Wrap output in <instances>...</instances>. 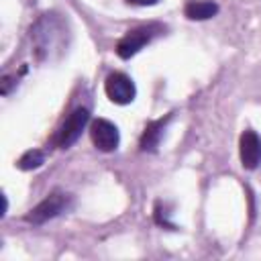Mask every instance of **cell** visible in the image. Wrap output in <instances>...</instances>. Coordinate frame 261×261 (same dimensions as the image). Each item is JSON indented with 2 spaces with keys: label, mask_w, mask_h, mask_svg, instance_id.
<instances>
[{
  "label": "cell",
  "mask_w": 261,
  "mask_h": 261,
  "mask_svg": "<svg viewBox=\"0 0 261 261\" xmlns=\"http://www.w3.org/2000/svg\"><path fill=\"white\" fill-rule=\"evenodd\" d=\"M161 31H163V27H161V24H155V22H151V24H141V27L128 31V33L116 43V55L122 57V59L133 57V55L139 53L147 43H151Z\"/></svg>",
  "instance_id": "6da1fadb"
},
{
  "label": "cell",
  "mask_w": 261,
  "mask_h": 261,
  "mask_svg": "<svg viewBox=\"0 0 261 261\" xmlns=\"http://www.w3.org/2000/svg\"><path fill=\"white\" fill-rule=\"evenodd\" d=\"M88 120H90V112H88V108H75V110H71L69 114H67V118L61 122V126H59V130H57V135H55V145L59 147V149H67V147H71L77 139H80V135H82V130L86 128V124H88Z\"/></svg>",
  "instance_id": "7a4b0ae2"
},
{
  "label": "cell",
  "mask_w": 261,
  "mask_h": 261,
  "mask_svg": "<svg viewBox=\"0 0 261 261\" xmlns=\"http://www.w3.org/2000/svg\"><path fill=\"white\" fill-rule=\"evenodd\" d=\"M71 204V198L67 194H61V192H53L49 194L43 202H39L29 214H27V222L31 224H43L55 216H59L61 212H65Z\"/></svg>",
  "instance_id": "3957f363"
},
{
  "label": "cell",
  "mask_w": 261,
  "mask_h": 261,
  "mask_svg": "<svg viewBox=\"0 0 261 261\" xmlns=\"http://www.w3.org/2000/svg\"><path fill=\"white\" fill-rule=\"evenodd\" d=\"M104 92H106L108 100L114 102V104H130L135 100V96H137L135 82L122 71H114V73H110L106 77Z\"/></svg>",
  "instance_id": "277c9868"
},
{
  "label": "cell",
  "mask_w": 261,
  "mask_h": 261,
  "mask_svg": "<svg viewBox=\"0 0 261 261\" xmlns=\"http://www.w3.org/2000/svg\"><path fill=\"white\" fill-rule=\"evenodd\" d=\"M90 137H92L94 147L100 149V151H104V153L114 151L118 147V141H120V135H118L116 124H112L106 118L92 120V124H90Z\"/></svg>",
  "instance_id": "5b68a950"
},
{
  "label": "cell",
  "mask_w": 261,
  "mask_h": 261,
  "mask_svg": "<svg viewBox=\"0 0 261 261\" xmlns=\"http://www.w3.org/2000/svg\"><path fill=\"white\" fill-rule=\"evenodd\" d=\"M239 155L245 169H255L261 163V139L255 130H243L239 139Z\"/></svg>",
  "instance_id": "8992f818"
},
{
  "label": "cell",
  "mask_w": 261,
  "mask_h": 261,
  "mask_svg": "<svg viewBox=\"0 0 261 261\" xmlns=\"http://www.w3.org/2000/svg\"><path fill=\"white\" fill-rule=\"evenodd\" d=\"M218 12V6L212 0H192L186 4V16L192 20H206Z\"/></svg>",
  "instance_id": "52a82bcc"
},
{
  "label": "cell",
  "mask_w": 261,
  "mask_h": 261,
  "mask_svg": "<svg viewBox=\"0 0 261 261\" xmlns=\"http://www.w3.org/2000/svg\"><path fill=\"white\" fill-rule=\"evenodd\" d=\"M169 118H171V116H165V118H161V120H155V122H151V124L145 128V133H143V137H141V149H143V151H153V149L157 147V143H159V139H161V135H163V128H165V124H167Z\"/></svg>",
  "instance_id": "ba28073f"
},
{
  "label": "cell",
  "mask_w": 261,
  "mask_h": 261,
  "mask_svg": "<svg viewBox=\"0 0 261 261\" xmlns=\"http://www.w3.org/2000/svg\"><path fill=\"white\" fill-rule=\"evenodd\" d=\"M45 163V153L43 151H39V149H31V151H27L20 159H18V167L20 169H24V171H29V169H37V167H41Z\"/></svg>",
  "instance_id": "9c48e42d"
},
{
  "label": "cell",
  "mask_w": 261,
  "mask_h": 261,
  "mask_svg": "<svg viewBox=\"0 0 261 261\" xmlns=\"http://www.w3.org/2000/svg\"><path fill=\"white\" fill-rule=\"evenodd\" d=\"M126 2H133V4H139V6H153L157 0H126Z\"/></svg>",
  "instance_id": "30bf717a"
}]
</instances>
